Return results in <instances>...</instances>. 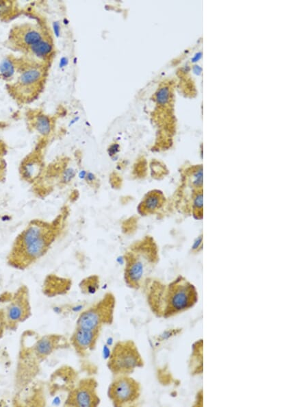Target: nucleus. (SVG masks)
Here are the masks:
<instances>
[{
	"mask_svg": "<svg viewBox=\"0 0 308 407\" xmlns=\"http://www.w3.org/2000/svg\"><path fill=\"white\" fill-rule=\"evenodd\" d=\"M58 232L54 223L34 219L15 238L6 258L10 267L25 270L49 250Z\"/></svg>",
	"mask_w": 308,
	"mask_h": 407,
	"instance_id": "f257e3e1",
	"label": "nucleus"
},
{
	"mask_svg": "<svg viewBox=\"0 0 308 407\" xmlns=\"http://www.w3.org/2000/svg\"><path fill=\"white\" fill-rule=\"evenodd\" d=\"M142 287L150 309L159 317L181 313L192 307L198 299L195 287L181 277L168 285L146 281Z\"/></svg>",
	"mask_w": 308,
	"mask_h": 407,
	"instance_id": "f03ea898",
	"label": "nucleus"
},
{
	"mask_svg": "<svg viewBox=\"0 0 308 407\" xmlns=\"http://www.w3.org/2000/svg\"><path fill=\"white\" fill-rule=\"evenodd\" d=\"M14 82L7 85L12 97L19 103H27L41 92L46 79L47 64L33 60L26 56L16 60Z\"/></svg>",
	"mask_w": 308,
	"mask_h": 407,
	"instance_id": "7ed1b4c3",
	"label": "nucleus"
},
{
	"mask_svg": "<svg viewBox=\"0 0 308 407\" xmlns=\"http://www.w3.org/2000/svg\"><path fill=\"white\" fill-rule=\"evenodd\" d=\"M42 362L31 347L29 330L24 331L20 337L14 375L13 403L34 383L40 372Z\"/></svg>",
	"mask_w": 308,
	"mask_h": 407,
	"instance_id": "20e7f679",
	"label": "nucleus"
},
{
	"mask_svg": "<svg viewBox=\"0 0 308 407\" xmlns=\"http://www.w3.org/2000/svg\"><path fill=\"white\" fill-rule=\"evenodd\" d=\"M3 308L6 330L15 331L32 314L30 293L27 286L22 284L13 292L6 291Z\"/></svg>",
	"mask_w": 308,
	"mask_h": 407,
	"instance_id": "39448f33",
	"label": "nucleus"
},
{
	"mask_svg": "<svg viewBox=\"0 0 308 407\" xmlns=\"http://www.w3.org/2000/svg\"><path fill=\"white\" fill-rule=\"evenodd\" d=\"M142 365V358L136 345L131 340L117 342L107 361V367L115 376L129 375Z\"/></svg>",
	"mask_w": 308,
	"mask_h": 407,
	"instance_id": "423d86ee",
	"label": "nucleus"
},
{
	"mask_svg": "<svg viewBox=\"0 0 308 407\" xmlns=\"http://www.w3.org/2000/svg\"><path fill=\"white\" fill-rule=\"evenodd\" d=\"M116 300L111 293H106L99 301L83 310L76 321V327L100 330L103 325L111 324L114 319Z\"/></svg>",
	"mask_w": 308,
	"mask_h": 407,
	"instance_id": "0eeeda50",
	"label": "nucleus"
},
{
	"mask_svg": "<svg viewBox=\"0 0 308 407\" xmlns=\"http://www.w3.org/2000/svg\"><path fill=\"white\" fill-rule=\"evenodd\" d=\"M48 38L49 34L40 25L25 23L11 29L8 43L12 49L29 58L37 46Z\"/></svg>",
	"mask_w": 308,
	"mask_h": 407,
	"instance_id": "6e6552de",
	"label": "nucleus"
},
{
	"mask_svg": "<svg viewBox=\"0 0 308 407\" xmlns=\"http://www.w3.org/2000/svg\"><path fill=\"white\" fill-rule=\"evenodd\" d=\"M155 258L151 253L144 249H137L127 254L125 257V280L132 288H142L147 280L146 275Z\"/></svg>",
	"mask_w": 308,
	"mask_h": 407,
	"instance_id": "1a4fd4ad",
	"label": "nucleus"
},
{
	"mask_svg": "<svg viewBox=\"0 0 308 407\" xmlns=\"http://www.w3.org/2000/svg\"><path fill=\"white\" fill-rule=\"evenodd\" d=\"M140 393V384L129 375L116 376L107 391L110 399L116 407L131 405L138 399Z\"/></svg>",
	"mask_w": 308,
	"mask_h": 407,
	"instance_id": "9d476101",
	"label": "nucleus"
},
{
	"mask_svg": "<svg viewBox=\"0 0 308 407\" xmlns=\"http://www.w3.org/2000/svg\"><path fill=\"white\" fill-rule=\"evenodd\" d=\"M97 383L93 378H84L75 384L67 393L64 406L92 407L99 404L97 391Z\"/></svg>",
	"mask_w": 308,
	"mask_h": 407,
	"instance_id": "9b49d317",
	"label": "nucleus"
},
{
	"mask_svg": "<svg viewBox=\"0 0 308 407\" xmlns=\"http://www.w3.org/2000/svg\"><path fill=\"white\" fill-rule=\"evenodd\" d=\"M29 334L31 347L42 362L55 351L69 345L66 338L62 334H49L40 336L31 330H29Z\"/></svg>",
	"mask_w": 308,
	"mask_h": 407,
	"instance_id": "f8f14e48",
	"label": "nucleus"
},
{
	"mask_svg": "<svg viewBox=\"0 0 308 407\" xmlns=\"http://www.w3.org/2000/svg\"><path fill=\"white\" fill-rule=\"evenodd\" d=\"M99 332L100 330L75 327L69 342L78 355L84 356L88 352L94 348Z\"/></svg>",
	"mask_w": 308,
	"mask_h": 407,
	"instance_id": "ddd939ff",
	"label": "nucleus"
},
{
	"mask_svg": "<svg viewBox=\"0 0 308 407\" xmlns=\"http://www.w3.org/2000/svg\"><path fill=\"white\" fill-rule=\"evenodd\" d=\"M40 153L34 150L23 159L19 166L21 179L28 183H35L42 171Z\"/></svg>",
	"mask_w": 308,
	"mask_h": 407,
	"instance_id": "4468645a",
	"label": "nucleus"
},
{
	"mask_svg": "<svg viewBox=\"0 0 308 407\" xmlns=\"http://www.w3.org/2000/svg\"><path fill=\"white\" fill-rule=\"evenodd\" d=\"M75 373L71 367L65 366L57 369L51 377L50 393H55L60 385L58 391L65 389L68 393L75 385Z\"/></svg>",
	"mask_w": 308,
	"mask_h": 407,
	"instance_id": "2eb2a0df",
	"label": "nucleus"
},
{
	"mask_svg": "<svg viewBox=\"0 0 308 407\" xmlns=\"http://www.w3.org/2000/svg\"><path fill=\"white\" fill-rule=\"evenodd\" d=\"M164 197L159 191L148 193L140 205L139 210L143 214H150L159 209L163 204Z\"/></svg>",
	"mask_w": 308,
	"mask_h": 407,
	"instance_id": "dca6fc26",
	"label": "nucleus"
},
{
	"mask_svg": "<svg viewBox=\"0 0 308 407\" xmlns=\"http://www.w3.org/2000/svg\"><path fill=\"white\" fill-rule=\"evenodd\" d=\"M30 122L31 127L44 136L49 135L51 131V122L44 114L34 116Z\"/></svg>",
	"mask_w": 308,
	"mask_h": 407,
	"instance_id": "f3484780",
	"label": "nucleus"
},
{
	"mask_svg": "<svg viewBox=\"0 0 308 407\" xmlns=\"http://www.w3.org/2000/svg\"><path fill=\"white\" fill-rule=\"evenodd\" d=\"M79 287L82 293L86 294L95 293L99 287V280L96 275L89 276L79 284Z\"/></svg>",
	"mask_w": 308,
	"mask_h": 407,
	"instance_id": "a211bd4d",
	"label": "nucleus"
},
{
	"mask_svg": "<svg viewBox=\"0 0 308 407\" xmlns=\"http://www.w3.org/2000/svg\"><path fill=\"white\" fill-rule=\"evenodd\" d=\"M43 400L44 399L41 394V390H40L39 387H34L33 388V390L30 391L29 395L25 397L23 406H41L38 401L42 402Z\"/></svg>",
	"mask_w": 308,
	"mask_h": 407,
	"instance_id": "6ab92c4d",
	"label": "nucleus"
},
{
	"mask_svg": "<svg viewBox=\"0 0 308 407\" xmlns=\"http://www.w3.org/2000/svg\"><path fill=\"white\" fill-rule=\"evenodd\" d=\"M5 297L6 291L0 294V339L3 338L5 331H7L3 308Z\"/></svg>",
	"mask_w": 308,
	"mask_h": 407,
	"instance_id": "aec40b11",
	"label": "nucleus"
},
{
	"mask_svg": "<svg viewBox=\"0 0 308 407\" xmlns=\"http://www.w3.org/2000/svg\"><path fill=\"white\" fill-rule=\"evenodd\" d=\"M5 153L4 144L0 142V182H3L6 175V162L4 158Z\"/></svg>",
	"mask_w": 308,
	"mask_h": 407,
	"instance_id": "412c9836",
	"label": "nucleus"
},
{
	"mask_svg": "<svg viewBox=\"0 0 308 407\" xmlns=\"http://www.w3.org/2000/svg\"><path fill=\"white\" fill-rule=\"evenodd\" d=\"M76 172L75 169L71 167L66 168L61 176L62 183L68 184L73 180V179L75 177Z\"/></svg>",
	"mask_w": 308,
	"mask_h": 407,
	"instance_id": "4be33fe9",
	"label": "nucleus"
},
{
	"mask_svg": "<svg viewBox=\"0 0 308 407\" xmlns=\"http://www.w3.org/2000/svg\"><path fill=\"white\" fill-rule=\"evenodd\" d=\"M169 93L168 88H161L156 94V100L159 103H166L169 100Z\"/></svg>",
	"mask_w": 308,
	"mask_h": 407,
	"instance_id": "5701e85b",
	"label": "nucleus"
},
{
	"mask_svg": "<svg viewBox=\"0 0 308 407\" xmlns=\"http://www.w3.org/2000/svg\"><path fill=\"white\" fill-rule=\"evenodd\" d=\"M193 184L195 186L199 187L203 184V170H197L193 175Z\"/></svg>",
	"mask_w": 308,
	"mask_h": 407,
	"instance_id": "b1692460",
	"label": "nucleus"
},
{
	"mask_svg": "<svg viewBox=\"0 0 308 407\" xmlns=\"http://www.w3.org/2000/svg\"><path fill=\"white\" fill-rule=\"evenodd\" d=\"M193 206L194 210H200L203 207V194L202 193H198L194 199Z\"/></svg>",
	"mask_w": 308,
	"mask_h": 407,
	"instance_id": "393cba45",
	"label": "nucleus"
},
{
	"mask_svg": "<svg viewBox=\"0 0 308 407\" xmlns=\"http://www.w3.org/2000/svg\"><path fill=\"white\" fill-rule=\"evenodd\" d=\"M85 180L87 181L88 184L93 183L96 181L97 177L94 173L91 172L86 173Z\"/></svg>",
	"mask_w": 308,
	"mask_h": 407,
	"instance_id": "a878e982",
	"label": "nucleus"
},
{
	"mask_svg": "<svg viewBox=\"0 0 308 407\" xmlns=\"http://www.w3.org/2000/svg\"><path fill=\"white\" fill-rule=\"evenodd\" d=\"M118 149H119V147L116 144L111 145L109 149V151H108L109 155L111 157H112L113 156H115L118 153Z\"/></svg>",
	"mask_w": 308,
	"mask_h": 407,
	"instance_id": "bb28decb",
	"label": "nucleus"
},
{
	"mask_svg": "<svg viewBox=\"0 0 308 407\" xmlns=\"http://www.w3.org/2000/svg\"><path fill=\"white\" fill-rule=\"evenodd\" d=\"M201 242H202V237L201 236L198 237L194 242L192 249H197L201 244Z\"/></svg>",
	"mask_w": 308,
	"mask_h": 407,
	"instance_id": "cd10ccee",
	"label": "nucleus"
}]
</instances>
